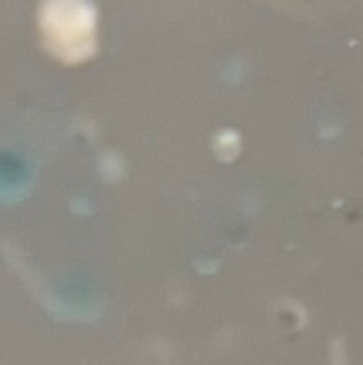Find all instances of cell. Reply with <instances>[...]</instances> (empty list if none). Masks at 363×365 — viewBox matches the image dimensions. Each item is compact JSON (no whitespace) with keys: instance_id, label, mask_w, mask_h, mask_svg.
Listing matches in <instances>:
<instances>
[{"instance_id":"1","label":"cell","mask_w":363,"mask_h":365,"mask_svg":"<svg viewBox=\"0 0 363 365\" xmlns=\"http://www.w3.org/2000/svg\"><path fill=\"white\" fill-rule=\"evenodd\" d=\"M41 26L49 47L64 60H83L94 49V15L86 4H45Z\"/></svg>"}]
</instances>
